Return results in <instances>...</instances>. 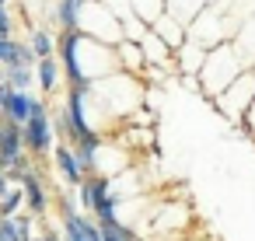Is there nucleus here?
<instances>
[{"label":"nucleus","mask_w":255,"mask_h":241,"mask_svg":"<svg viewBox=\"0 0 255 241\" xmlns=\"http://www.w3.org/2000/svg\"><path fill=\"white\" fill-rule=\"evenodd\" d=\"M21 140H25V154L32 161H42L46 154H53L56 147V133H53V116L46 109L42 98L32 95V109H28V122L21 126Z\"/></svg>","instance_id":"1"},{"label":"nucleus","mask_w":255,"mask_h":241,"mask_svg":"<svg viewBox=\"0 0 255 241\" xmlns=\"http://www.w3.org/2000/svg\"><path fill=\"white\" fill-rule=\"evenodd\" d=\"M0 81H4V67H0Z\"/></svg>","instance_id":"18"},{"label":"nucleus","mask_w":255,"mask_h":241,"mask_svg":"<svg viewBox=\"0 0 255 241\" xmlns=\"http://www.w3.org/2000/svg\"><path fill=\"white\" fill-rule=\"evenodd\" d=\"M0 241H18V234H14V220H4V217H0Z\"/></svg>","instance_id":"13"},{"label":"nucleus","mask_w":255,"mask_h":241,"mask_svg":"<svg viewBox=\"0 0 255 241\" xmlns=\"http://www.w3.org/2000/svg\"><path fill=\"white\" fill-rule=\"evenodd\" d=\"M14 220V234H18V241H32L35 234H39V220L32 217V213H18V217H11Z\"/></svg>","instance_id":"11"},{"label":"nucleus","mask_w":255,"mask_h":241,"mask_svg":"<svg viewBox=\"0 0 255 241\" xmlns=\"http://www.w3.org/2000/svg\"><path fill=\"white\" fill-rule=\"evenodd\" d=\"M35 77H39V88H42L46 95H53L56 84H60V60H56V56L39 60V63H35Z\"/></svg>","instance_id":"7"},{"label":"nucleus","mask_w":255,"mask_h":241,"mask_svg":"<svg viewBox=\"0 0 255 241\" xmlns=\"http://www.w3.org/2000/svg\"><path fill=\"white\" fill-rule=\"evenodd\" d=\"M4 84H7L11 91H32V70L11 67V70H4Z\"/></svg>","instance_id":"10"},{"label":"nucleus","mask_w":255,"mask_h":241,"mask_svg":"<svg viewBox=\"0 0 255 241\" xmlns=\"http://www.w3.org/2000/svg\"><path fill=\"white\" fill-rule=\"evenodd\" d=\"M109 192H112V185H109L105 175H88V178L77 185V206H81V213H91L95 203H98L102 196H109Z\"/></svg>","instance_id":"4"},{"label":"nucleus","mask_w":255,"mask_h":241,"mask_svg":"<svg viewBox=\"0 0 255 241\" xmlns=\"http://www.w3.org/2000/svg\"><path fill=\"white\" fill-rule=\"evenodd\" d=\"M60 231L70 234V238H77V241H102V227H98L95 217H88V213H70V217H63V220H60Z\"/></svg>","instance_id":"5"},{"label":"nucleus","mask_w":255,"mask_h":241,"mask_svg":"<svg viewBox=\"0 0 255 241\" xmlns=\"http://www.w3.org/2000/svg\"><path fill=\"white\" fill-rule=\"evenodd\" d=\"M21 210H25V192H21L18 185H11L7 196H0V217L11 220V217H18Z\"/></svg>","instance_id":"9"},{"label":"nucleus","mask_w":255,"mask_h":241,"mask_svg":"<svg viewBox=\"0 0 255 241\" xmlns=\"http://www.w3.org/2000/svg\"><path fill=\"white\" fill-rule=\"evenodd\" d=\"M0 4H4V0H0Z\"/></svg>","instance_id":"19"},{"label":"nucleus","mask_w":255,"mask_h":241,"mask_svg":"<svg viewBox=\"0 0 255 241\" xmlns=\"http://www.w3.org/2000/svg\"><path fill=\"white\" fill-rule=\"evenodd\" d=\"M7 178H11V185H18V189L25 192V213H32L35 220H42V217L49 213V192H46V185H42V168H39L35 161H28L21 171L7 175Z\"/></svg>","instance_id":"2"},{"label":"nucleus","mask_w":255,"mask_h":241,"mask_svg":"<svg viewBox=\"0 0 255 241\" xmlns=\"http://www.w3.org/2000/svg\"><path fill=\"white\" fill-rule=\"evenodd\" d=\"M11 192V178H7V171H0V196H7Z\"/></svg>","instance_id":"17"},{"label":"nucleus","mask_w":255,"mask_h":241,"mask_svg":"<svg viewBox=\"0 0 255 241\" xmlns=\"http://www.w3.org/2000/svg\"><path fill=\"white\" fill-rule=\"evenodd\" d=\"M11 95H14V91H11L4 81H0V116H4V105H7V98H11Z\"/></svg>","instance_id":"16"},{"label":"nucleus","mask_w":255,"mask_h":241,"mask_svg":"<svg viewBox=\"0 0 255 241\" xmlns=\"http://www.w3.org/2000/svg\"><path fill=\"white\" fill-rule=\"evenodd\" d=\"M53 164H56V175L63 178V185L77 189V185L84 182V171H81V164H77L70 143H56V147H53Z\"/></svg>","instance_id":"3"},{"label":"nucleus","mask_w":255,"mask_h":241,"mask_svg":"<svg viewBox=\"0 0 255 241\" xmlns=\"http://www.w3.org/2000/svg\"><path fill=\"white\" fill-rule=\"evenodd\" d=\"M119 196L116 192H109V196H102L98 203H95V210H91V217H95V224H112V220H119Z\"/></svg>","instance_id":"8"},{"label":"nucleus","mask_w":255,"mask_h":241,"mask_svg":"<svg viewBox=\"0 0 255 241\" xmlns=\"http://www.w3.org/2000/svg\"><path fill=\"white\" fill-rule=\"evenodd\" d=\"M32 241H63V231H56V227H46V231H39Z\"/></svg>","instance_id":"15"},{"label":"nucleus","mask_w":255,"mask_h":241,"mask_svg":"<svg viewBox=\"0 0 255 241\" xmlns=\"http://www.w3.org/2000/svg\"><path fill=\"white\" fill-rule=\"evenodd\" d=\"M28 46H32L35 60H46V56H53V35H49V32H35Z\"/></svg>","instance_id":"12"},{"label":"nucleus","mask_w":255,"mask_h":241,"mask_svg":"<svg viewBox=\"0 0 255 241\" xmlns=\"http://www.w3.org/2000/svg\"><path fill=\"white\" fill-rule=\"evenodd\" d=\"M28 109H32V91H14L4 105V119L14 122V126H25L28 122Z\"/></svg>","instance_id":"6"},{"label":"nucleus","mask_w":255,"mask_h":241,"mask_svg":"<svg viewBox=\"0 0 255 241\" xmlns=\"http://www.w3.org/2000/svg\"><path fill=\"white\" fill-rule=\"evenodd\" d=\"M0 39H11V14L4 4H0Z\"/></svg>","instance_id":"14"}]
</instances>
